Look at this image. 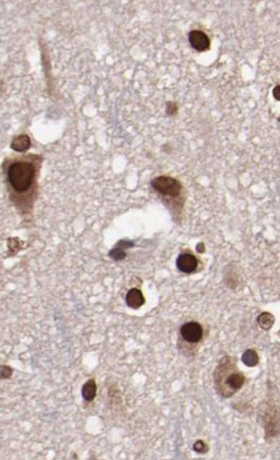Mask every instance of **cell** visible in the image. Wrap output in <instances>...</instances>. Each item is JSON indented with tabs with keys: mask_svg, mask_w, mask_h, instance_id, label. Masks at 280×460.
<instances>
[{
	"mask_svg": "<svg viewBox=\"0 0 280 460\" xmlns=\"http://www.w3.org/2000/svg\"><path fill=\"white\" fill-rule=\"evenodd\" d=\"M6 176L11 191L17 198L22 195L28 197V194L31 196L36 189L37 164L27 157L15 159L8 164Z\"/></svg>",
	"mask_w": 280,
	"mask_h": 460,
	"instance_id": "1",
	"label": "cell"
},
{
	"mask_svg": "<svg viewBox=\"0 0 280 460\" xmlns=\"http://www.w3.org/2000/svg\"><path fill=\"white\" fill-rule=\"evenodd\" d=\"M215 386L222 397L229 398L242 388L246 378L243 373L236 369L231 359L222 358L214 373Z\"/></svg>",
	"mask_w": 280,
	"mask_h": 460,
	"instance_id": "2",
	"label": "cell"
},
{
	"mask_svg": "<svg viewBox=\"0 0 280 460\" xmlns=\"http://www.w3.org/2000/svg\"><path fill=\"white\" fill-rule=\"evenodd\" d=\"M150 186L160 195L170 199L179 198L183 190L182 185L179 180L167 175L155 177L151 181Z\"/></svg>",
	"mask_w": 280,
	"mask_h": 460,
	"instance_id": "3",
	"label": "cell"
},
{
	"mask_svg": "<svg viewBox=\"0 0 280 460\" xmlns=\"http://www.w3.org/2000/svg\"><path fill=\"white\" fill-rule=\"evenodd\" d=\"M203 327L197 322H188L181 325V335L184 341L190 343H197L203 338Z\"/></svg>",
	"mask_w": 280,
	"mask_h": 460,
	"instance_id": "4",
	"label": "cell"
},
{
	"mask_svg": "<svg viewBox=\"0 0 280 460\" xmlns=\"http://www.w3.org/2000/svg\"><path fill=\"white\" fill-rule=\"evenodd\" d=\"M188 38L192 48L199 52L210 49V38L202 30H192L188 35Z\"/></svg>",
	"mask_w": 280,
	"mask_h": 460,
	"instance_id": "5",
	"label": "cell"
},
{
	"mask_svg": "<svg viewBox=\"0 0 280 460\" xmlns=\"http://www.w3.org/2000/svg\"><path fill=\"white\" fill-rule=\"evenodd\" d=\"M198 261L192 254H181L177 259V267L183 273H193L197 269Z\"/></svg>",
	"mask_w": 280,
	"mask_h": 460,
	"instance_id": "6",
	"label": "cell"
},
{
	"mask_svg": "<svg viewBox=\"0 0 280 460\" xmlns=\"http://www.w3.org/2000/svg\"><path fill=\"white\" fill-rule=\"evenodd\" d=\"M125 302H126L128 307L134 309V310H137L141 306L144 305L145 298H144L142 292L139 289L132 288L126 294Z\"/></svg>",
	"mask_w": 280,
	"mask_h": 460,
	"instance_id": "7",
	"label": "cell"
},
{
	"mask_svg": "<svg viewBox=\"0 0 280 460\" xmlns=\"http://www.w3.org/2000/svg\"><path fill=\"white\" fill-rule=\"evenodd\" d=\"M98 393V385L94 378L89 379L82 387V396L86 402H92Z\"/></svg>",
	"mask_w": 280,
	"mask_h": 460,
	"instance_id": "8",
	"label": "cell"
},
{
	"mask_svg": "<svg viewBox=\"0 0 280 460\" xmlns=\"http://www.w3.org/2000/svg\"><path fill=\"white\" fill-rule=\"evenodd\" d=\"M241 360L247 367H255L259 364L260 358L255 350L248 349L242 355Z\"/></svg>",
	"mask_w": 280,
	"mask_h": 460,
	"instance_id": "9",
	"label": "cell"
},
{
	"mask_svg": "<svg viewBox=\"0 0 280 460\" xmlns=\"http://www.w3.org/2000/svg\"><path fill=\"white\" fill-rule=\"evenodd\" d=\"M258 324L261 328L264 330H269L275 323V317L269 312H263L257 318Z\"/></svg>",
	"mask_w": 280,
	"mask_h": 460,
	"instance_id": "10",
	"label": "cell"
},
{
	"mask_svg": "<svg viewBox=\"0 0 280 460\" xmlns=\"http://www.w3.org/2000/svg\"><path fill=\"white\" fill-rule=\"evenodd\" d=\"M109 256H110L111 259H113L115 261H122L126 257V253H125L124 249L117 246V247L110 250Z\"/></svg>",
	"mask_w": 280,
	"mask_h": 460,
	"instance_id": "11",
	"label": "cell"
},
{
	"mask_svg": "<svg viewBox=\"0 0 280 460\" xmlns=\"http://www.w3.org/2000/svg\"><path fill=\"white\" fill-rule=\"evenodd\" d=\"M14 370L9 365H0V380L11 379Z\"/></svg>",
	"mask_w": 280,
	"mask_h": 460,
	"instance_id": "12",
	"label": "cell"
},
{
	"mask_svg": "<svg viewBox=\"0 0 280 460\" xmlns=\"http://www.w3.org/2000/svg\"><path fill=\"white\" fill-rule=\"evenodd\" d=\"M165 112L168 116H175L179 112V105L174 101H167L165 103Z\"/></svg>",
	"mask_w": 280,
	"mask_h": 460,
	"instance_id": "13",
	"label": "cell"
},
{
	"mask_svg": "<svg viewBox=\"0 0 280 460\" xmlns=\"http://www.w3.org/2000/svg\"><path fill=\"white\" fill-rule=\"evenodd\" d=\"M194 451L196 452L197 454H207L209 450V447L207 445V443L201 440H198L196 441L194 444Z\"/></svg>",
	"mask_w": 280,
	"mask_h": 460,
	"instance_id": "14",
	"label": "cell"
},
{
	"mask_svg": "<svg viewBox=\"0 0 280 460\" xmlns=\"http://www.w3.org/2000/svg\"><path fill=\"white\" fill-rule=\"evenodd\" d=\"M134 242L131 241V240H127V239H122L119 243H118V246L121 247V248L124 249H129L134 247Z\"/></svg>",
	"mask_w": 280,
	"mask_h": 460,
	"instance_id": "15",
	"label": "cell"
},
{
	"mask_svg": "<svg viewBox=\"0 0 280 460\" xmlns=\"http://www.w3.org/2000/svg\"><path fill=\"white\" fill-rule=\"evenodd\" d=\"M273 96L277 100H280V85H276L273 89Z\"/></svg>",
	"mask_w": 280,
	"mask_h": 460,
	"instance_id": "16",
	"label": "cell"
},
{
	"mask_svg": "<svg viewBox=\"0 0 280 460\" xmlns=\"http://www.w3.org/2000/svg\"><path fill=\"white\" fill-rule=\"evenodd\" d=\"M196 250L198 253L200 254H203L205 251H206V248H205V245L204 243H199L197 246H196Z\"/></svg>",
	"mask_w": 280,
	"mask_h": 460,
	"instance_id": "17",
	"label": "cell"
}]
</instances>
